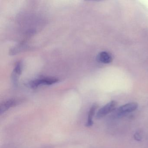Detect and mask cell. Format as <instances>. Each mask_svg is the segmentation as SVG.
I'll list each match as a JSON object with an SVG mask.
<instances>
[{"label": "cell", "instance_id": "cell-1", "mask_svg": "<svg viewBox=\"0 0 148 148\" xmlns=\"http://www.w3.org/2000/svg\"><path fill=\"white\" fill-rule=\"evenodd\" d=\"M138 107V104L135 102L128 103L116 109V115L119 117L125 116L126 114L135 111Z\"/></svg>", "mask_w": 148, "mask_h": 148}, {"label": "cell", "instance_id": "cell-2", "mask_svg": "<svg viewBox=\"0 0 148 148\" xmlns=\"http://www.w3.org/2000/svg\"><path fill=\"white\" fill-rule=\"evenodd\" d=\"M116 106L117 103L114 100L109 102L98 111L96 114V118L100 119L115 110Z\"/></svg>", "mask_w": 148, "mask_h": 148}, {"label": "cell", "instance_id": "cell-3", "mask_svg": "<svg viewBox=\"0 0 148 148\" xmlns=\"http://www.w3.org/2000/svg\"><path fill=\"white\" fill-rule=\"evenodd\" d=\"M58 79L54 77L41 78L32 81L30 84L32 88H37L41 85H51L56 84L58 81Z\"/></svg>", "mask_w": 148, "mask_h": 148}, {"label": "cell", "instance_id": "cell-4", "mask_svg": "<svg viewBox=\"0 0 148 148\" xmlns=\"http://www.w3.org/2000/svg\"><path fill=\"white\" fill-rule=\"evenodd\" d=\"M18 101L14 99H9L2 103L0 106V114L5 112L9 109L16 106Z\"/></svg>", "mask_w": 148, "mask_h": 148}, {"label": "cell", "instance_id": "cell-5", "mask_svg": "<svg viewBox=\"0 0 148 148\" xmlns=\"http://www.w3.org/2000/svg\"><path fill=\"white\" fill-rule=\"evenodd\" d=\"M97 60L103 64H108L112 62V58L111 54L108 52L102 51L98 55Z\"/></svg>", "mask_w": 148, "mask_h": 148}, {"label": "cell", "instance_id": "cell-6", "mask_svg": "<svg viewBox=\"0 0 148 148\" xmlns=\"http://www.w3.org/2000/svg\"><path fill=\"white\" fill-rule=\"evenodd\" d=\"M22 69V63L21 62H18L15 65V67L14 69L13 73L12 80L14 84H16L17 83L18 78L21 74Z\"/></svg>", "mask_w": 148, "mask_h": 148}, {"label": "cell", "instance_id": "cell-7", "mask_svg": "<svg viewBox=\"0 0 148 148\" xmlns=\"http://www.w3.org/2000/svg\"><path fill=\"white\" fill-rule=\"evenodd\" d=\"M97 108V106L96 104H94L91 106L89 110L88 113V119L87 122L86 124V127H90L93 125V117L95 114L96 110Z\"/></svg>", "mask_w": 148, "mask_h": 148}, {"label": "cell", "instance_id": "cell-8", "mask_svg": "<svg viewBox=\"0 0 148 148\" xmlns=\"http://www.w3.org/2000/svg\"><path fill=\"white\" fill-rule=\"evenodd\" d=\"M134 139L138 141H140L142 140L143 136L141 134V132L137 131L134 135Z\"/></svg>", "mask_w": 148, "mask_h": 148}]
</instances>
